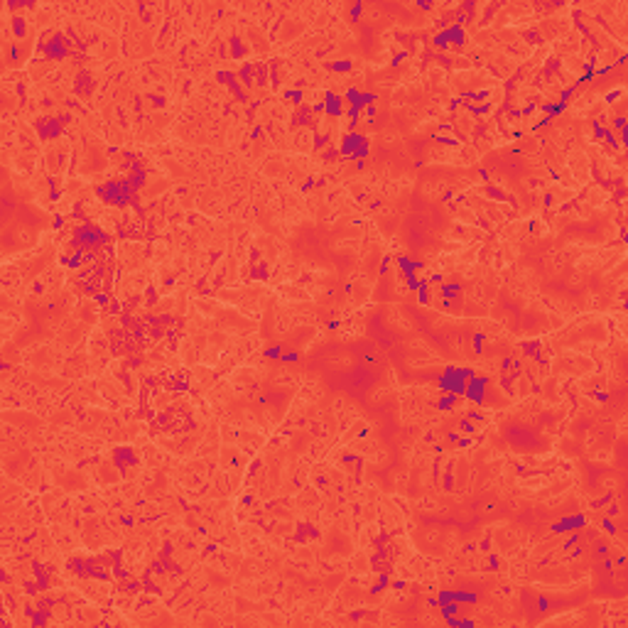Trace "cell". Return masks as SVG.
I'll list each match as a JSON object with an SVG mask.
<instances>
[{
  "mask_svg": "<svg viewBox=\"0 0 628 628\" xmlns=\"http://www.w3.org/2000/svg\"><path fill=\"white\" fill-rule=\"evenodd\" d=\"M473 378V370L469 368H447L440 375V388L447 395H464L466 385Z\"/></svg>",
  "mask_w": 628,
  "mask_h": 628,
  "instance_id": "obj_1",
  "label": "cell"
},
{
  "mask_svg": "<svg viewBox=\"0 0 628 628\" xmlns=\"http://www.w3.org/2000/svg\"><path fill=\"white\" fill-rule=\"evenodd\" d=\"M342 155L349 157V159L368 157V140H366V135H361V133H349V135H344V140H342Z\"/></svg>",
  "mask_w": 628,
  "mask_h": 628,
  "instance_id": "obj_2",
  "label": "cell"
},
{
  "mask_svg": "<svg viewBox=\"0 0 628 628\" xmlns=\"http://www.w3.org/2000/svg\"><path fill=\"white\" fill-rule=\"evenodd\" d=\"M42 52L47 59H61L66 54V40L61 35H52L42 42Z\"/></svg>",
  "mask_w": 628,
  "mask_h": 628,
  "instance_id": "obj_3",
  "label": "cell"
}]
</instances>
